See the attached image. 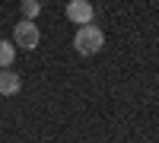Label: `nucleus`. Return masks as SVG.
<instances>
[{"instance_id":"nucleus-5","label":"nucleus","mask_w":159,"mask_h":143,"mask_svg":"<svg viewBox=\"0 0 159 143\" xmlns=\"http://www.w3.org/2000/svg\"><path fill=\"white\" fill-rule=\"evenodd\" d=\"M13 57H16V45L13 42H0V70H10Z\"/></svg>"},{"instance_id":"nucleus-2","label":"nucleus","mask_w":159,"mask_h":143,"mask_svg":"<svg viewBox=\"0 0 159 143\" xmlns=\"http://www.w3.org/2000/svg\"><path fill=\"white\" fill-rule=\"evenodd\" d=\"M38 42H42V32H38L35 22H29V19L16 22V29H13V45H16V48L32 51V48H38Z\"/></svg>"},{"instance_id":"nucleus-4","label":"nucleus","mask_w":159,"mask_h":143,"mask_svg":"<svg viewBox=\"0 0 159 143\" xmlns=\"http://www.w3.org/2000/svg\"><path fill=\"white\" fill-rule=\"evenodd\" d=\"M19 89H22L19 73H13V70H0V96H16Z\"/></svg>"},{"instance_id":"nucleus-6","label":"nucleus","mask_w":159,"mask_h":143,"mask_svg":"<svg viewBox=\"0 0 159 143\" xmlns=\"http://www.w3.org/2000/svg\"><path fill=\"white\" fill-rule=\"evenodd\" d=\"M42 13V3L38 0H22V19H29V22H35V16Z\"/></svg>"},{"instance_id":"nucleus-3","label":"nucleus","mask_w":159,"mask_h":143,"mask_svg":"<svg viewBox=\"0 0 159 143\" xmlns=\"http://www.w3.org/2000/svg\"><path fill=\"white\" fill-rule=\"evenodd\" d=\"M67 19L76 22V25H92L96 10H92L89 0H70V3H67Z\"/></svg>"},{"instance_id":"nucleus-1","label":"nucleus","mask_w":159,"mask_h":143,"mask_svg":"<svg viewBox=\"0 0 159 143\" xmlns=\"http://www.w3.org/2000/svg\"><path fill=\"white\" fill-rule=\"evenodd\" d=\"M105 48V35L99 25H80L76 35H73V51L80 57H92V54H99V51Z\"/></svg>"}]
</instances>
